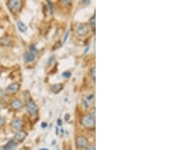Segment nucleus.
Here are the masks:
<instances>
[{"label":"nucleus","instance_id":"1","mask_svg":"<svg viewBox=\"0 0 171 150\" xmlns=\"http://www.w3.org/2000/svg\"><path fill=\"white\" fill-rule=\"evenodd\" d=\"M81 124L86 128H91L95 124V117L92 115H87L81 118Z\"/></svg>","mask_w":171,"mask_h":150},{"label":"nucleus","instance_id":"2","mask_svg":"<svg viewBox=\"0 0 171 150\" xmlns=\"http://www.w3.org/2000/svg\"><path fill=\"white\" fill-rule=\"evenodd\" d=\"M77 147L79 149H84L88 146V140L84 136H79L76 138L75 140Z\"/></svg>","mask_w":171,"mask_h":150},{"label":"nucleus","instance_id":"3","mask_svg":"<svg viewBox=\"0 0 171 150\" xmlns=\"http://www.w3.org/2000/svg\"><path fill=\"white\" fill-rule=\"evenodd\" d=\"M7 5L9 7V9H10V11H12V12H16V11H18L20 9V8H21V1H18V0H11V1H9V2H8Z\"/></svg>","mask_w":171,"mask_h":150},{"label":"nucleus","instance_id":"4","mask_svg":"<svg viewBox=\"0 0 171 150\" xmlns=\"http://www.w3.org/2000/svg\"><path fill=\"white\" fill-rule=\"evenodd\" d=\"M76 32L79 36L84 37V36H86L88 34V32H89V29L86 24H80L76 27Z\"/></svg>","mask_w":171,"mask_h":150},{"label":"nucleus","instance_id":"5","mask_svg":"<svg viewBox=\"0 0 171 150\" xmlns=\"http://www.w3.org/2000/svg\"><path fill=\"white\" fill-rule=\"evenodd\" d=\"M26 109L27 111L31 115H34L37 113L38 111V105L35 104V102H34L33 101H29L27 102V104L26 105Z\"/></svg>","mask_w":171,"mask_h":150},{"label":"nucleus","instance_id":"6","mask_svg":"<svg viewBox=\"0 0 171 150\" xmlns=\"http://www.w3.org/2000/svg\"><path fill=\"white\" fill-rule=\"evenodd\" d=\"M11 126L14 131H20L23 126V121L20 118H14L11 123Z\"/></svg>","mask_w":171,"mask_h":150},{"label":"nucleus","instance_id":"7","mask_svg":"<svg viewBox=\"0 0 171 150\" xmlns=\"http://www.w3.org/2000/svg\"><path fill=\"white\" fill-rule=\"evenodd\" d=\"M20 88V84L18 83H12L6 88V92L10 94L15 93Z\"/></svg>","mask_w":171,"mask_h":150},{"label":"nucleus","instance_id":"8","mask_svg":"<svg viewBox=\"0 0 171 150\" xmlns=\"http://www.w3.org/2000/svg\"><path fill=\"white\" fill-rule=\"evenodd\" d=\"M11 106L15 110H19L23 107V102H22L21 100L15 99L11 102Z\"/></svg>","mask_w":171,"mask_h":150},{"label":"nucleus","instance_id":"9","mask_svg":"<svg viewBox=\"0 0 171 150\" xmlns=\"http://www.w3.org/2000/svg\"><path fill=\"white\" fill-rule=\"evenodd\" d=\"M27 135V133L25 131H18V132H17L16 134L15 135V139L16 140H18V141L21 142L26 138Z\"/></svg>","mask_w":171,"mask_h":150},{"label":"nucleus","instance_id":"10","mask_svg":"<svg viewBox=\"0 0 171 150\" xmlns=\"http://www.w3.org/2000/svg\"><path fill=\"white\" fill-rule=\"evenodd\" d=\"M24 59L26 62H31L35 59V55L34 52H27L24 54Z\"/></svg>","mask_w":171,"mask_h":150},{"label":"nucleus","instance_id":"11","mask_svg":"<svg viewBox=\"0 0 171 150\" xmlns=\"http://www.w3.org/2000/svg\"><path fill=\"white\" fill-rule=\"evenodd\" d=\"M95 102V96L94 95H90V96H88L87 98L84 99V106L86 107V108H88V107H89L91 105V103H93V102Z\"/></svg>","mask_w":171,"mask_h":150},{"label":"nucleus","instance_id":"12","mask_svg":"<svg viewBox=\"0 0 171 150\" xmlns=\"http://www.w3.org/2000/svg\"><path fill=\"white\" fill-rule=\"evenodd\" d=\"M16 143L14 140H10L9 143L4 146V150H15Z\"/></svg>","mask_w":171,"mask_h":150},{"label":"nucleus","instance_id":"13","mask_svg":"<svg viewBox=\"0 0 171 150\" xmlns=\"http://www.w3.org/2000/svg\"><path fill=\"white\" fill-rule=\"evenodd\" d=\"M63 88V85L61 84V83H57V84H54L52 86V91L53 93H59L60 90H62Z\"/></svg>","mask_w":171,"mask_h":150},{"label":"nucleus","instance_id":"14","mask_svg":"<svg viewBox=\"0 0 171 150\" xmlns=\"http://www.w3.org/2000/svg\"><path fill=\"white\" fill-rule=\"evenodd\" d=\"M17 25H18V30H19V31H21V33H24V32H25V31H27V26L25 25V24L23 23L22 21H18V24H17Z\"/></svg>","mask_w":171,"mask_h":150},{"label":"nucleus","instance_id":"15","mask_svg":"<svg viewBox=\"0 0 171 150\" xmlns=\"http://www.w3.org/2000/svg\"><path fill=\"white\" fill-rule=\"evenodd\" d=\"M89 22H90L91 27H92L93 31H95V25H96V19H95V15H93V17H91Z\"/></svg>","mask_w":171,"mask_h":150},{"label":"nucleus","instance_id":"16","mask_svg":"<svg viewBox=\"0 0 171 150\" xmlns=\"http://www.w3.org/2000/svg\"><path fill=\"white\" fill-rule=\"evenodd\" d=\"M0 43H1V44L3 45V46H8V45H9V43H10V39H9L8 37H2V39H1V40H0Z\"/></svg>","mask_w":171,"mask_h":150},{"label":"nucleus","instance_id":"17","mask_svg":"<svg viewBox=\"0 0 171 150\" xmlns=\"http://www.w3.org/2000/svg\"><path fill=\"white\" fill-rule=\"evenodd\" d=\"M90 74L91 77L93 78V80L95 81V80H96V68H95V67H92V69L91 70Z\"/></svg>","mask_w":171,"mask_h":150},{"label":"nucleus","instance_id":"18","mask_svg":"<svg viewBox=\"0 0 171 150\" xmlns=\"http://www.w3.org/2000/svg\"><path fill=\"white\" fill-rule=\"evenodd\" d=\"M85 150H95V146L94 144H91V145H89L84 149Z\"/></svg>","mask_w":171,"mask_h":150},{"label":"nucleus","instance_id":"19","mask_svg":"<svg viewBox=\"0 0 171 150\" xmlns=\"http://www.w3.org/2000/svg\"><path fill=\"white\" fill-rule=\"evenodd\" d=\"M5 124V119L3 117H2L0 116V127H2V125H4Z\"/></svg>","mask_w":171,"mask_h":150},{"label":"nucleus","instance_id":"20","mask_svg":"<svg viewBox=\"0 0 171 150\" xmlns=\"http://www.w3.org/2000/svg\"><path fill=\"white\" fill-rule=\"evenodd\" d=\"M68 33H69V32H68V31H67V33H66V35H65V37H64V39H63L64 43H65V42H66V40H67V39H68Z\"/></svg>","mask_w":171,"mask_h":150},{"label":"nucleus","instance_id":"21","mask_svg":"<svg viewBox=\"0 0 171 150\" xmlns=\"http://www.w3.org/2000/svg\"><path fill=\"white\" fill-rule=\"evenodd\" d=\"M63 2L65 3V4H67V3H70V2L68 1V2H66V1H63Z\"/></svg>","mask_w":171,"mask_h":150},{"label":"nucleus","instance_id":"22","mask_svg":"<svg viewBox=\"0 0 171 150\" xmlns=\"http://www.w3.org/2000/svg\"><path fill=\"white\" fill-rule=\"evenodd\" d=\"M40 150H47V149H40Z\"/></svg>","mask_w":171,"mask_h":150}]
</instances>
